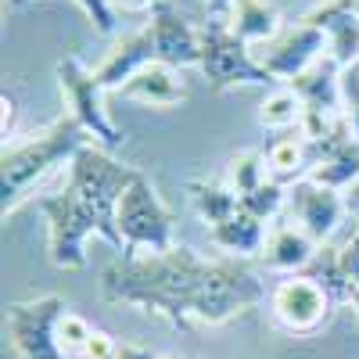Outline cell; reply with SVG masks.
Segmentation results:
<instances>
[{
  "label": "cell",
  "instance_id": "cell-22",
  "mask_svg": "<svg viewBox=\"0 0 359 359\" xmlns=\"http://www.w3.org/2000/svg\"><path fill=\"white\" fill-rule=\"evenodd\" d=\"M94 334H97V327L90 323L86 316H79L76 309H69L62 320H57V348H62L65 359H79Z\"/></svg>",
  "mask_w": 359,
  "mask_h": 359
},
{
  "label": "cell",
  "instance_id": "cell-31",
  "mask_svg": "<svg viewBox=\"0 0 359 359\" xmlns=\"http://www.w3.org/2000/svg\"><path fill=\"white\" fill-rule=\"evenodd\" d=\"M118 4H123L126 11H144V8H155L158 0H118Z\"/></svg>",
  "mask_w": 359,
  "mask_h": 359
},
{
  "label": "cell",
  "instance_id": "cell-11",
  "mask_svg": "<svg viewBox=\"0 0 359 359\" xmlns=\"http://www.w3.org/2000/svg\"><path fill=\"white\" fill-rule=\"evenodd\" d=\"M284 208H287V219H294L316 245L331 241V233L338 230L341 216L348 212L341 191L323 187V184H316V180H309V176L287 187V205Z\"/></svg>",
  "mask_w": 359,
  "mask_h": 359
},
{
  "label": "cell",
  "instance_id": "cell-14",
  "mask_svg": "<svg viewBox=\"0 0 359 359\" xmlns=\"http://www.w3.org/2000/svg\"><path fill=\"white\" fill-rule=\"evenodd\" d=\"M118 94L126 101H140L147 108H176L187 101V86L172 65H147L118 86Z\"/></svg>",
  "mask_w": 359,
  "mask_h": 359
},
{
  "label": "cell",
  "instance_id": "cell-28",
  "mask_svg": "<svg viewBox=\"0 0 359 359\" xmlns=\"http://www.w3.org/2000/svg\"><path fill=\"white\" fill-rule=\"evenodd\" d=\"M0 104H4V144H8V137H11V123H15V97L8 94H0Z\"/></svg>",
  "mask_w": 359,
  "mask_h": 359
},
{
  "label": "cell",
  "instance_id": "cell-16",
  "mask_svg": "<svg viewBox=\"0 0 359 359\" xmlns=\"http://www.w3.org/2000/svg\"><path fill=\"white\" fill-rule=\"evenodd\" d=\"M208 237H212V245L216 248H223V252H230V255H262V248H266V223L259 219V216H252L248 208L241 205L233 216H226L223 223H216V226H208Z\"/></svg>",
  "mask_w": 359,
  "mask_h": 359
},
{
  "label": "cell",
  "instance_id": "cell-24",
  "mask_svg": "<svg viewBox=\"0 0 359 359\" xmlns=\"http://www.w3.org/2000/svg\"><path fill=\"white\" fill-rule=\"evenodd\" d=\"M25 4H29V0H8V8H25ZM76 4L83 8V15L90 18V25H94L101 36L115 33V8H111V0H76Z\"/></svg>",
  "mask_w": 359,
  "mask_h": 359
},
{
  "label": "cell",
  "instance_id": "cell-27",
  "mask_svg": "<svg viewBox=\"0 0 359 359\" xmlns=\"http://www.w3.org/2000/svg\"><path fill=\"white\" fill-rule=\"evenodd\" d=\"M158 352H151V348H144V345H137V341H123L118 345V352L111 355V359H155Z\"/></svg>",
  "mask_w": 359,
  "mask_h": 359
},
{
  "label": "cell",
  "instance_id": "cell-23",
  "mask_svg": "<svg viewBox=\"0 0 359 359\" xmlns=\"http://www.w3.org/2000/svg\"><path fill=\"white\" fill-rule=\"evenodd\" d=\"M241 205L248 208L252 216H259L262 223H269V219H273V216L280 212V208L287 205V187H284V184H277V180H266L262 187H255L252 194H245V198H241Z\"/></svg>",
  "mask_w": 359,
  "mask_h": 359
},
{
  "label": "cell",
  "instance_id": "cell-21",
  "mask_svg": "<svg viewBox=\"0 0 359 359\" xmlns=\"http://www.w3.org/2000/svg\"><path fill=\"white\" fill-rule=\"evenodd\" d=\"M269 180L266 172V155L262 151H241V155H233L230 165H226V184L237 198H245L252 194L255 187H262Z\"/></svg>",
  "mask_w": 359,
  "mask_h": 359
},
{
  "label": "cell",
  "instance_id": "cell-12",
  "mask_svg": "<svg viewBox=\"0 0 359 359\" xmlns=\"http://www.w3.org/2000/svg\"><path fill=\"white\" fill-rule=\"evenodd\" d=\"M306 22L323 29L327 54H331L341 69L359 62V15L352 11L348 0H327V4H320L316 11L306 15Z\"/></svg>",
  "mask_w": 359,
  "mask_h": 359
},
{
  "label": "cell",
  "instance_id": "cell-13",
  "mask_svg": "<svg viewBox=\"0 0 359 359\" xmlns=\"http://www.w3.org/2000/svg\"><path fill=\"white\" fill-rule=\"evenodd\" d=\"M320 252V245L313 237L298 226L294 219H284V223H273L266 233V248H262V259L269 269L277 273H302V269L313 262V255Z\"/></svg>",
  "mask_w": 359,
  "mask_h": 359
},
{
  "label": "cell",
  "instance_id": "cell-7",
  "mask_svg": "<svg viewBox=\"0 0 359 359\" xmlns=\"http://www.w3.org/2000/svg\"><path fill=\"white\" fill-rule=\"evenodd\" d=\"M54 76H57V90H62V97L69 104V115L94 137L97 147L115 151L126 140V133L111 123V115L104 108V86L97 83V72H90L79 57L69 54L54 65Z\"/></svg>",
  "mask_w": 359,
  "mask_h": 359
},
{
  "label": "cell",
  "instance_id": "cell-1",
  "mask_svg": "<svg viewBox=\"0 0 359 359\" xmlns=\"http://www.w3.org/2000/svg\"><path fill=\"white\" fill-rule=\"evenodd\" d=\"M101 298L165 320L176 331L223 327L255 309L266 284L241 259H201L176 245L162 255L118 259L101 269Z\"/></svg>",
  "mask_w": 359,
  "mask_h": 359
},
{
  "label": "cell",
  "instance_id": "cell-25",
  "mask_svg": "<svg viewBox=\"0 0 359 359\" xmlns=\"http://www.w3.org/2000/svg\"><path fill=\"white\" fill-rule=\"evenodd\" d=\"M341 108L352 126V137L359 140V62L341 69Z\"/></svg>",
  "mask_w": 359,
  "mask_h": 359
},
{
  "label": "cell",
  "instance_id": "cell-30",
  "mask_svg": "<svg viewBox=\"0 0 359 359\" xmlns=\"http://www.w3.org/2000/svg\"><path fill=\"white\" fill-rule=\"evenodd\" d=\"M345 208H348V216H355V223H359V180L345 191Z\"/></svg>",
  "mask_w": 359,
  "mask_h": 359
},
{
  "label": "cell",
  "instance_id": "cell-20",
  "mask_svg": "<svg viewBox=\"0 0 359 359\" xmlns=\"http://www.w3.org/2000/svg\"><path fill=\"white\" fill-rule=\"evenodd\" d=\"M302 123H306V104H302V97H298L291 86H277V90H269V94L262 97L259 126L287 133V130H302Z\"/></svg>",
  "mask_w": 359,
  "mask_h": 359
},
{
  "label": "cell",
  "instance_id": "cell-5",
  "mask_svg": "<svg viewBox=\"0 0 359 359\" xmlns=\"http://www.w3.org/2000/svg\"><path fill=\"white\" fill-rule=\"evenodd\" d=\"M118 233H123V259H137L140 252L147 255H162L172 245V208L162 201L158 187L137 172V180L126 187L123 201L115 212Z\"/></svg>",
  "mask_w": 359,
  "mask_h": 359
},
{
  "label": "cell",
  "instance_id": "cell-15",
  "mask_svg": "<svg viewBox=\"0 0 359 359\" xmlns=\"http://www.w3.org/2000/svg\"><path fill=\"white\" fill-rule=\"evenodd\" d=\"M313 165H316V147L302 130H298V137H277L266 147V172H269V180H277L284 187L306 180L313 172Z\"/></svg>",
  "mask_w": 359,
  "mask_h": 359
},
{
  "label": "cell",
  "instance_id": "cell-3",
  "mask_svg": "<svg viewBox=\"0 0 359 359\" xmlns=\"http://www.w3.org/2000/svg\"><path fill=\"white\" fill-rule=\"evenodd\" d=\"M198 62H201V33L169 0H158L151 8V22L140 33L118 40L94 72L104 90H118L133 72H140L147 65L184 69V65H198Z\"/></svg>",
  "mask_w": 359,
  "mask_h": 359
},
{
  "label": "cell",
  "instance_id": "cell-6",
  "mask_svg": "<svg viewBox=\"0 0 359 359\" xmlns=\"http://www.w3.org/2000/svg\"><path fill=\"white\" fill-rule=\"evenodd\" d=\"M198 69L208 79V90H216V94L233 90V86H269V83H277L259 65L255 50L230 33L226 22H208L201 29V62H198Z\"/></svg>",
  "mask_w": 359,
  "mask_h": 359
},
{
  "label": "cell",
  "instance_id": "cell-8",
  "mask_svg": "<svg viewBox=\"0 0 359 359\" xmlns=\"http://www.w3.org/2000/svg\"><path fill=\"white\" fill-rule=\"evenodd\" d=\"M69 313L62 294H40L29 302H11L4 313L8 341L18 359H65L57 348V320Z\"/></svg>",
  "mask_w": 359,
  "mask_h": 359
},
{
  "label": "cell",
  "instance_id": "cell-33",
  "mask_svg": "<svg viewBox=\"0 0 359 359\" xmlns=\"http://www.w3.org/2000/svg\"><path fill=\"white\" fill-rule=\"evenodd\" d=\"M348 4H352V11H355V15H359V0H348Z\"/></svg>",
  "mask_w": 359,
  "mask_h": 359
},
{
  "label": "cell",
  "instance_id": "cell-34",
  "mask_svg": "<svg viewBox=\"0 0 359 359\" xmlns=\"http://www.w3.org/2000/svg\"><path fill=\"white\" fill-rule=\"evenodd\" d=\"M155 359H184V355H155Z\"/></svg>",
  "mask_w": 359,
  "mask_h": 359
},
{
  "label": "cell",
  "instance_id": "cell-32",
  "mask_svg": "<svg viewBox=\"0 0 359 359\" xmlns=\"http://www.w3.org/2000/svg\"><path fill=\"white\" fill-rule=\"evenodd\" d=\"M348 306H352V313H355V320H359V287L348 291Z\"/></svg>",
  "mask_w": 359,
  "mask_h": 359
},
{
  "label": "cell",
  "instance_id": "cell-18",
  "mask_svg": "<svg viewBox=\"0 0 359 359\" xmlns=\"http://www.w3.org/2000/svg\"><path fill=\"white\" fill-rule=\"evenodd\" d=\"M309 180H316V184L345 194L355 180H359V140L348 137V140H341L338 147H331V151H323V155L316 158Z\"/></svg>",
  "mask_w": 359,
  "mask_h": 359
},
{
  "label": "cell",
  "instance_id": "cell-4",
  "mask_svg": "<svg viewBox=\"0 0 359 359\" xmlns=\"http://www.w3.org/2000/svg\"><path fill=\"white\" fill-rule=\"evenodd\" d=\"M86 144H94V137L72 115L54 118L50 126L18 144H4V151H0V216L8 219L43 176H50L57 165H69Z\"/></svg>",
  "mask_w": 359,
  "mask_h": 359
},
{
  "label": "cell",
  "instance_id": "cell-17",
  "mask_svg": "<svg viewBox=\"0 0 359 359\" xmlns=\"http://www.w3.org/2000/svg\"><path fill=\"white\" fill-rule=\"evenodd\" d=\"M226 25H230V33L237 40H245L248 47L252 43L262 47L280 33V11L269 4V0H233Z\"/></svg>",
  "mask_w": 359,
  "mask_h": 359
},
{
  "label": "cell",
  "instance_id": "cell-19",
  "mask_svg": "<svg viewBox=\"0 0 359 359\" xmlns=\"http://www.w3.org/2000/svg\"><path fill=\"white\" fill-rule=\"evenodd\" d=\"M187 194L205 226H216L241 208V198L230 191V184H219V180H187Z\"/></svg>",
  "mask_w": 359,
  "mask_h": 359
},
{
  "label": "cell",
  "instance_id": "cell-26",
  "mask_svg": "<svg viewBox=\"0 0 359 359\" xmlns=\"http://www.w3.org/2000/svg\"><path fill=\"white\" fill-rule=\"evenodd\" d=\"M338 262H341V273H345L348 287H359V223H355V233L348 237V245L338 252Z\"/></svg>",
  "mask_w": 359,
  "mask_h": 359
},
{
  "label": "cell",
  "instance_id": "cell-9",
  "mask_svg": "<svg viewBox=\"0 0 359 359\" xmlns=\"http://www.w3.org/2000/svg\"><path fill=\"white\" fill-rule=\"evenodd\" d=\"M334 298L323 284H316L309 273H291L269 287V313L287 334L309 338L331 320Z\"/></svg>",
  "mask_w": 359,
  "mask_h": 359
},
{
  "label": "cell",
  "instance_id": "cell-29",
  "mask_svg": "<svg viewBox=\"0 0 359 359\" xmlns=\"http://www.w3.org/2000/svg\"><path fill=\"white\" fill-rule=\"evenodd\" d=\"M205 4H208V11H212V22H226L233 0H205Z\"/></svg>",
  "mask_w": 359,
  "mask_h": 359
},
{
  "label": "cell",
  "instance_id": "cell-10",
  "mask_svg": "<svg viewBox=\"0 0 359 359\" xmlns=\"http://www.w3.org/2000/svg\"><path fill=\"white\" fill-rule=\"evenodd\" d=\"M327 54V36H323V29L313 25V22H298L291 29H280V33L255 47V57H259V65L273 76L277 83H291L298 79L306 69H313L320 57Z\"/></svg>",
  "mask_w": 359,
  "mask_h": 359
},
{
  "label": "cell",
  "instance_id": "cell-2",
  "mask_svg": "<svg viewBox=\"0 0 359 359\" xmlns=\"http://www.w3.org/2000/svg\"><path fill=\"white\" fill-rule=\"evenodd\" d=\"M137 172L140 169L115 162L111 151L97 144H86L69 162V184L50 198H40V212L47 219V259L57 269L86 266V237H101L123 252L115 212Z\"/></svg>",
  "mask_w": 359,
  "mask_h": 359
}]
</instances>
